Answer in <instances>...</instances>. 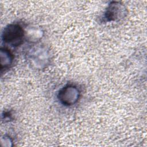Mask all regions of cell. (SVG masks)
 <instances>
[{
	"instance_id": "3957f363",
	"label": "cell",
	"mask_w": 147,
	"mask_h": 147,
	"mask_svg": "<svg viewBox=\"0 0 147 147\" xmlns=\"http://www.w3.org/2000/svg\"><path fill=\"white\" fill-rule=\"evenodd\" d=\"M80 96V90L76 86L68 84L59 90L57 98L62 105L69 106L77 103Z\"/></svg>"
},
{
	"instance_id": "8992f818",
	"label": "cell",
	"mask_w": 147,
	"mask_h": 147,
	"mask_svg": "<svg viewBox=\"0 0 147 147\" xmlns=\"http://www.w3.org/2000/svg\"><path fill=\"white\" fill-rule=\"evenodd\" d=\"M0 59H1V69L9 68L13 64L14 56L12 53L7 48H1L0 50Z\"/></svg>"
},
{
	"instance_id": "6da1fadb",
	"label": "cell",
	"mask_w": 147,
	"mask_h": 147,
	"mask_svg": "<svg viewBox=\"0 0 147 147\" xmlns=\"http://www.w3.org/2000/svg\"><path fill=\"white\" fill-rule=\"evenodd\" d=\"M25 56L29 65L35 69H44L51 61L50 51L42 44H33L28 47Z\"/></svg>"
},
{
	"instance_id": "7a4b0ae2",
	"label": "cell",
	"mask_w": 147,
	"mask_h": 147,
	"mask_svg": "<svg viewBox=\"0 0 147 147\" xmlns=\"http://www.w3.org/2000/svg\"><path fill=\"white\" fill-rule=\"evenodd\" d=\"M1 37L5 43L13 47H18L25 38V30L18 24H10L5 27Z\"/></svg>"
},
{
	"instance_id": "52a82bcc",
	"label": "cell",
	"mask_w": 147,
	"mask_h": 147,
	"mask_svg": "<svg viewBox=\"0 0 147 147\" xmlns=\"http://www.w3.org/2000/svg\"><path fill=\"white\" fill-rule=\"evenodd\" d=\"M1 142L2 146H12V140L11 138L7 136H4L3 137H2L1 139Z\"/></svg>"
},
{
	"instance_id": "5b68a950",
	"label": "cell",
	"mask_w": 147,
	"mask_h": 147,
	"mask_svg": "<svg viewBox=\"0 0 147 147\" xmlns=\"http://www.w3.org/2000/svg\"><path fill=\"white\" fill-rule=\"evenodd\" d=\"M24 30L25 38L30 42H37L43 36L42 29L35 26H27Z\"/></svg>"
},
{
	"instance_id": "277c9868",
	"label": "cell",
	"mask_w": 147,
	"mask_h": 147,
	"mask_svg": "<svg viewBox=\"0 0 147 147\" xmlns=\"http://www.w3.org/2000/svg\"><path fill=\"white\" fill-rule=\"evenodd\" d=\"M127 10L123 4L112 1L106 8L102 18L105 22L118 21L125 18Z\"/></svg>"
}]
</instances>
